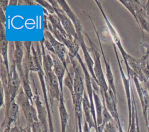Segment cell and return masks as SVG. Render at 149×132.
<instances>
[{
    "label": "cell",
    "mask_w": 149,
    "mask_h": 132,
    "mask_svg": "<svg viewBox=\"0 0 149 132\" xmlns=\"http://www.w3.org/2000/svg\"><path fill=\"white\" fill-rule=\"evenodd\" d=\"M22 86V81L17 71L15 63L12 60L9 73L8 74V85L4 90L5 93V108L9 106L12 102L16 100Z\"/></svg>",
    "instance_id": "1"
},
{
    "label": "cell",
    "mask_w": 149,
    "mask_h": 132,
    "mask_svg": "<svg viewBox=\"0 0 149 132\" xmlns=\"http://www.w3.org/2000/svg\"><path fill=\"white\" fill-rule=\"evenodd\" d=\"M84 34L87 37V40L90 45V50L93 55L94 59V72L95 76V77L98 81V85L100 88V92L101 94V97L103 98L104 96V92H107L108 90L109 87L107 84L101 63V54L98 51L97 47L95 45L93 41L88 37V34L84 32Z\"/></svg>",
    "instance_id": "2"
},
{
    "label": "cell",
    "mask_w": 149,
    "mask_h": 132,
    "mask_svg": "<svg viewBox=\"0 0 149 132\" xmlns=\"http://www.w3.org/2000/svg\"><path fill=\"white\" fill-rule=\"evenodd\" d=\"M16 101L23 112L26 120L27 126L31 127L35 122H39L37 109L33 106L29 99L27 97L22 86L20 88Z\"/></svg>",
    "instance_id": "3"
},
{
    "label": "cell",
    "mask_w": 149,
    "mask_h": 132,
    "mask_svg": "<svg viewBox=\"0 0 149 132\" xmlns=\"http://www.w3.org/2000/svg\"><path fill=\"white\" fill-rule=\"evenodd\" d=\"M44 72L45 74V80L48 91V98L51 106V110L52 112H53L52 109L54 101L56 100L58 103L62 94L60 90L59 83L53 69L44 70Z\"/></svg>",
    "instance_id": "4"
},
{
    "label": "cell",
    "mask_w": 149,
    "mask_h": 132,
    "mask_svg": "<svg viewBox=\"0 0 149 132\" xmlns=\"http://www.w3.org/2000/svg\"><path fill=\"white\" fill-rule=\"evenodd\" d=\"M48 2H50V3L53 6L55 13L58 16L64 30H65L70 38L72 40H76L77 35L74 26L70 18L68 16V15L62 9V8L60 6L58 1L55 0H49Z\"/></svg>",
    "instance_id": "5"
},
{
    "label": "cell",
    "mask_w": 149,
    "mask_h": 132,
    "mask_svg": "<svg viewBox=\"0 0 149 132\" xmlns=\"http://www.w3.org/2000/svg\"><path fill=\"white\" fill-rule=\"evenodd\" d=\"M130 77L133 79L134 83L141 102L146 126L148 129L149 119V94L148 92L142 87L137 76L133 70H132L128 75V77Z\"/></svg>",
    "instance_id": "6"
},
{
    "label": "cell",
    "mask_w": 149,
    "mask_h": 132,
    "mask_svg": "<svg viewBox=\"0 0 149 132\" xmlns=\"http://www.w3.org/2000/svg\"><path fill=\"white\" fill-rule=\"evenodd\" d=\"M43 37L51 42L54 48L55 55H56L57 57L62 62L66 67V71L68 69V60L69 53L68 48L64 44L58 41L48 30L43 29Z\"/></svg>",
    "instance_id": "7"
},
{
    "label": "cell",
    "mask_w": 149,
    "mask_h": 132,
    "mask_svg": "<svg viewBox=\"0 0 149 132\" xmlns=\"http://www.w3.org/2000/svg\"><path fill=\"white\" fill-rule=\"evenodd\" d=\"M113 47L115 51V53L116 57V60L118 62V64L119 66V69L120 72L121 74V77L122 79L125 91V94H126V100H127V108H128V113H129V124H128V129L127 131L129 130L130 125H131V121H132V87L130 85V79L128 77V79L126 77L124 72L123 70V69L121 66V63L119 58V56L118 54V52L116 51V45L113 43Z\"/></svg>",
    "instance_id": "8"
},
{
    "label": "cell",
    "mask_w": 149,
    "mask_h": 132,
    "mask_svg": "<svg viewBox=\"0 0 149 132\" xmlns=\"http://www.w3.org/2000/svg\"><path fill=\"white\" fill-rule=\"evenodd\" d=\"M33 87L34 89V101L36 106V109L38 114V118L39 122L41 126L43 132H49V126L48 119V113L46 108L42 105V102L40 99L39 93L35 83L34 79H33Z\"/></svg>",
    "instance_id": "9"
},
{
    "label": "cell",
    "mask_w": 149,
    "mask_h": 132,
    "mask_svg": "<svg viewBox=\"0 0 149 132\" xmlns=\"http://www.w3.org/2000/svg\"><path fill=\"white\" fill-rule=\"evenodd\" d=\"M19 118V106L15 100L9 106L5 108V117L1 124V131L7 127H12L13 123H16Z\"/></svg>",
    "instance_id": "10"
},
{
    "label": "cell",
    "mask_w": 149,
    "mask_h": 132,
    "mask_svg": "<svg viewBox=\"0 0 149 132\" xmlns=\"http://www.w3.org/2000/svg\"><path fill=\"white\" fill-rule=\"evenodd\" d=\"M70 60L73 65L74 70V78H73V90L74 93L77 95L83 97L84 91V80L81 76V72L79 69V62L76 58L69 56Z\"/></svg>",
    "instance_id": "11"
},
{
    "label": "cell",
    "mask_w": 149,
    "mask_h": 132,
    "mask_svg": "<svg viewBox=\"0 0 149 132\" xmlns=\"http://www.w3.org/2000/svg\"><path fill=\"white\" fill-rule=\"evenodd\" d=\"M77 33V40L78 41L79 43V45L80 47V48L82 49V51L83 52L84 54V60H85V63L86 64V66H87L88 69V71L89 73L91 76V78L95 81V83H97V84L98 85V81L95 77V76L94 74V63L93 62V60L88 51V48L86 46L85 42L84 41V38H83V35H84V33L83 31H78L76 32Z\"/></svg>",
    "instance_id": "12"
},
{
    "label": "cell",
    "mask_w": 149,
    "mask_h": 132,
    "mask_svg": "<svg viewBox=\"0 0 149 132\" xmlns=\"http://www.w3.org/2000/svg\"><path fill=\"white\" fill-rule=\"evenodd\" d=\"M88 18L90 19V21H91V23L93 26V28L94 29V31L96 33V35H97V39H98V42H99V45L100 47V49H101V54L102 55V58H103V60H104V63H105V73H106V77H107V81H108V87L112 90L115 96L116 97V87H115V83H114V78H113V74H112V70H111V66H110V65H109V63L108 62V60H107V59L106 58L105 56V53H104V50H103V48L102 47V44H101V40H100V36H99V34L96 29V27L94 25V24L93 23V20L91 19V18L90 17V16L89 15H88Z\"/></svg>",
    "instance_id": "13"
},
{
    "label": "cell",
    "mask_w": 149,
    "mask_h": 132,
    "mask_svg": "<svg viewBox=\"0 0 149 132\" xmlns=\"http://www.w3.org/2000/svg\"><path fill=\"white\" fill-rule=\"evenodd\" d=\"M104 99L105 106L117 124L120 123L117 109V97H116L112 90L109 87L108 90L104 92Z\"/></svg>",
    "instance_id": "14"
},
{
    "label": "cell",
    "mask_w": 149,
    "mask_h": 132,
    "mask_svg": "<svg viewBox=\"0 0 149 132\" xmlns=\"http://www.w3.org/2000/svg\"><path fill=\"white\" fill-rule=\"evenodd\" d=\"M15 50L13 51V55L12 60L15 63L17 71L19 76L22 73L23 70V62L24 58V46L23 41H15Z\"/></svg>",
    "instance_id": "15"
},
{
    "label": "cell",
    "mask_w": 149,
    "mask_h": 132,
    "mask_svg": "<svg viewBox=\"0 0 149 132\" xmlns=\"http://www.w3.org/2000/svg\"><path fill=\"white\" fill-rule=\"evenodd\" d=\"M49 53L54 62V66H53L54 72L58 80L61 94L63 95V81H64L63 77H64V74L66 71V67L64 66L62 62L57 57L56 55L50 52Z\"/></svg>",
    "instance_id": "16"
},
{
    "label": "cell",
    "mask_w": 149,
    "mask_h": 132,
    "mask_svg": "<svg viewBox=\"0 0 149 132\" xmlns=\"http://www.w3.org/2000/svg\"><path fill=\"white\" fill-rule=\"evenodd\" d=\"M6 27L1 24L0 26V51L1 58L3 60L4 65H5L8 73H9V60L8 56V41L6 37Z\"/></svg>",
    "instance_id": "17"
},
{
    "label": "cell",
    "mask_w": 149,
    "mask_h": 132,
    "mask_svg": "<svg viewBox=\"0 0 149 132\" xmlns=\"http://www.w3.org/2000/svg\"><path fill=\"white\" fill-rule=\"evenodd\" d=\"M82 109L84 114V120L88 123L89 128L90 129H91V128H94L96 130L97 129V127L95 126V123L94 122V119L91 113L90 100L87 94V92L85 90L84 91L83 97L82 99Z\"/></svg>",
    "instance_id": "18"
},
{
    "label": "cell",
    "mask_w": 149,
    "mask_h": 132,
    "mask_svg": "<svg viewBox=\"0 0 149 132\" xmlns=\"http://www.w3.org/2000/svg\"><path fill=\"white\" fill-rule=\"evenodd\" d=\"M58 109H59V114L60 122H61V132H67L66 128L68 126L69 115L66 110V108L65 105L63 95L62 94H61L59 102H58Z\"/></svg>",
    "instance_id": "19"
},
{
    "label": "cell",
    "mask_w": 149,
    "mask_h": 132,
    "mask_svg": "<svg viewBox=\"0 0 149 132\" xmlns=\"http://www.w3.org/2000/svg\"><path fill=\"white\" fill-rule=\"evenodd\" d=\"M57 1L58 2L59 5H60V6L62 8V9L64 10V12L68 15V16L72 20V23H73V24L74 26L76 31L78 32V31H83L79 19L77 18V17L75 15V14L73 13V12L69 8V5L66 3V1H64V0H58Z\"/></svg>",
    "instance_id": "20"
},
{
    "label": "cell",
    "mask_w": 149,
    "mask_h": 132,
    "mask_svg": "<svg viewBox=\"0 0 149 132\" xmlns=\"http://www.w3.org/2000/svg\"><path fill=\"white\" fill-rule=\"evenodd\" d=\"M93 98L95 106V110L96 113L97 123V127L101 125L102 123V110H103V104H102V101L101 100L98 94L94 90L93 91Z\"/></svg>",
    "instance_id": "21"
},
{
    "label": "cell",
    "mask_w": 149,
    "mask_h": 132,
    "mask_svg": "<svg viewBox=\"0 0 149 132\" xmlns=\"http://www.w3.org/2000/svg\"><path fill=\"white\" fill-rule=\"evenodd\" d=\"M47 17H48L49 21L50 22V23H51L52 26L58 29L65 38L71 40L70 38V37H69V35H68V34L66 33V32L65 31V30H64V28L61 23V21L56 13H54V14L48 13L47 15Z\"/></svg>",
    "instance_id": "22"
},
{
    "label": "cell",
    "mask_w": 149,
    "mask_h": 132,
    "mask_svg": "<svg viewBox=\"0 0 149 132\" xmlns=\"http://www.w3.org/2000/svg\"><path fill=\"white\" fill-rule=\"evenodd\" d=\"M103 132H119L117 123L114 120L107 123L104 127Z\"/></svg>",
    "instance_id": "23"
},
{
    "label": "cell",
    "mask_w": 149,
    "mask_h": 132,
    "mask_svg": "<svg viewBox=\"0 0 149 132\" xmlns=\"http://www.w3.org/2000/svg\"><path fill=\"white\" fill-rule=\"evenodd\" d=\"M36 2L41 5L42 6L43 9H45L49 14H54L55 13V10L53 8V6H52V5L49 3H48V1H44V0H37L36 1Z\"/></svg>",
    "instance_id": "24"
},
{
    "label": "cell",
    "mask_w": 149,
    "mask_h": 132,
    "mask_svg": "<svg viewBox=\"0 0 149 132\" xmlns=\"http://www.w3.org/2000/svg\"><path fill=\"white\" fill-rule=\"evenodd\" d=\"M32 132H43L41 126L39 122H35L31 127Z\"/></svg>",
    "instance_id": "25"
},
{
    "label": "cell",
    "mask_w": 149,
    "mask_h": 132,
    "mask_svg": "<svg viewBox=\"0 0 149 132\" xmlns=\"http://www.w3.org/2000/svg\"><path fill=\"white\" fill-rule=\"evenodd\" d=\"M26 129H23L20 126L17 125V124H15V125L11 127L10 132H24L25 131Z\"/></svg>",
    "instance_id": "26"
},
{
    "label": "cell",
    "mask_w": 149,
    "mask_h": 132,
    "mask_svg": "<svg viewBox=\"0 0 149 132\" xmlns=\"http://www.w3.org/2000/svg\"><path fill=\"white\" fill-rule=\"evenodd\" d=\"M0 20H1V24H3L4 26L6 27V19L5 12L1 8H0Z\"/></svg>",
    "instance_id": "27"
},
{
    "label": "cell",
    "mask_w": 149,
    "mask_h": 132,
    "mask_svg": "<svg viewBox=\"0 0 149 132\" xmlns=\"http://www.w3.org/2000/svg\"><path fill=\"white\" fill-rule=\"evenodd\" d=\"M38 4L36 1H19L18 5H36Z\"/></svg>",
    "instance_id": "28"
},
{
    "label": "cell",
    "mask_w": 149,
    "mask_h": 132,
    "mask_svg": "<svg viewBox=\"0 0 149 132\" xmlns=\"http://www.w3.org/2000/svg\"><path fill=\"white\" fill-rule=\"evenodd\" d=\"M9 1L8 0H1L0 1V8L2 9L5 12L6 11V9L8 5Z\"/></svg>",
    "instance_id": "29"
},
{
    "label": "cell",
    "mask_w": 149,
    "mask_h": 132,
    "mask_svg": "<svg viewBox=\"0 0 149 132\" xmlns=\"http://www.w3.org/2000/svg\"><path fill=\"white\" fill-rule=\"evenodd\" d=\"M143 74L145 76V77L147 78V79H149V64L148 63L145 67V68L143 69Z\"/></svg>",
    "instance_id": "30"
},
{
    "label": "cell",
    "mask_w": 149,
    "mask_h": 132,
    "mask_svg": "<svg viewBox=\"0 0 149 132\" xmlns=\"http://www.w3.org/2000/svg\"><path fill=\"white\" fill-rule=\"evenodd\" d=\"M91 129L89 128L88 123L84 120V125L83 127V132H90Z\"/></svg>",
    "instance_id": "31"
},
{
    "label": "cell",
    "mask_w": 149,
    "mask_h": 132,
    "mask_svg": "<svg viewBox=\"0 0 149 132\" xmlns=\"http://www.w3.org/2000/svg\"><path fill=\"white\" fill-rule=\"evenodd\" d=\"M18 1H17V0H11V1H9V5H12V6L18 5Z\"/></svg>",
    "instance_id": "32"
},
{
    "label": "cell",
    "mask_w": 149,
    "mask_h": 132,
    "mask_svg": "<svg viewBox=\"0 0 149 132\" xmlns=\"http://www.w3.org/2000/svg\"><path fill=\"white\" fill-rule=\"evenodd\" d=\"M118 129H119V132H124V131H123V129H122V126H121V124H120V123H118Z\"/></svg>",
    "instance_id": "33"
},
{
    "label": "cell",
    "mask_w": 149,
    "mask_h": 132,
    "mask_svg": "<svg viewBox=\"0 0 149 132\" xmlns=\"http://www.w3.org/2000/svg\"><path fill=\"white\" fill-rule=\"evenodd\" d=\"M10 129H11V127L10 128V127H7V128L1 131V132H10Z\"/></svg>",
    "instance_id": "34"
},
{
    "label": "cell",
    "mask_w": 149,
    "mask_h": 132,
    "mask_svg": "<svg viewBox=\"0 0 149 132\" xmlns=\"http://www.w3.org/2000/svg\"><path fill=\"white\" fill-rule=\"evenodd\" d=\"M26 128V132H32L31 128L30 127L27 126Z\"/></svg>",
    "instance_id": "35"
},
{
    "label": "cell",
    "mask_w": 149,
    "mask_h": 132,
    "mask_svg": "<svg viewBox=\"0 0 149 132\" xmlns=\"http://www.w3.org/2000/svg\"><path fill=\"white\" fill-rule=\"evenodd\" d=\"M75 132H79V127H78V125L76 122V129H75Z\"/></svg>",
    "instance_id": "36"
},
{
    "label": "cell",
    "mask_w": 149,
    "mask_h": 132,
    "mask_svg": "<svg viewBox=\"0 0 149 132\" xmlns=\"http://www.w3.org/2000/svg\"><path fill=\"white\" fill-rule=\"evenodd\" d=\"M148 132H149V119H148Z\"/></svg>",
    "instance_id": "37"
},
{
    "label": "cell",
    "mask_w": 149,
    "mask_h": 132,
    "mask_svg": "<svg viewBox=\"0 0 149 132\" xmlns=\"http://www.w3.org/2000/svg\"><path fill=\"white\" fill-rule=\"evenodd\" d=\"M95 132H98V131H95Z\"/></svg>",
    "instance_id": "38"
}]
</instances>
